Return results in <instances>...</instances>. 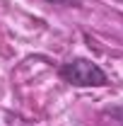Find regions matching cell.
<instances>
[{"instance_id": "6da1fadb", "label": "cell", "mask_w": 123, "mask_h": 126, "mask_svg": "<svg viewBox=\"0 0 123 126\" xmlns=\"http://www.w3.org/2000/svg\"><path fill=\"white\" fill-rule=\"evenodd\" d=\"M58 78L73 87H106V85H111L106 70L99 63H94L92 58H82V56H75L70 61L61 63Z\"/></svg>"}, {"instance_id": "7a4b0ae2", "label": "cell", "mask_w": 123, "mask_h": 126, "mask_svg": "<svg viewBox=\"0 0 123 126\" xmlns=\"http://www.w3.org/2000/svg\"><path fill=\"white\" fill-rule=\"evenodd\" d=\"M104 116L113 119L118 126H123V104H113V107H106L104 109Z\"/></svg>"}, {"instance_id": "3957f363", "label": "cell", "mask_w": 123, "mask_h": 126, "mask_svg": "<svg viewBox=\"0 0 123 126\" xmlns=\"http://www.w3.org/2000/svg\"><path fill=\"white\" fill-rule=\"evenodd\" d=\"M46 5H56V7H82V0H41Z\"/></svg>"}]
</instances>
